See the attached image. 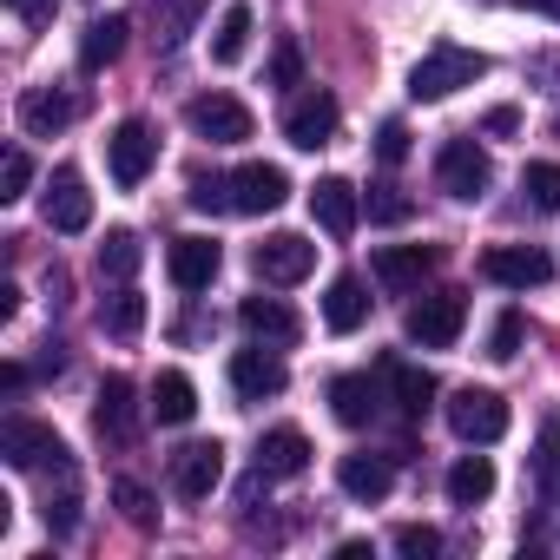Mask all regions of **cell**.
<instances>
[{
    "label": "cell",
    "instance_id": "cell-41",
    "mask_svg": "<svg viewBox=\"0 0 560 560\" xmlns=\"http://www.w3.org/2000/svg\"><path fill=\"white\" fill-rule=\"evenodd\" d=\"M376 159H383V165H402V159H409V126H402V119H383V126H376Z\"/></svg>",
    "mask_w": 560,
    "mask_h": 560
},
{
    "label": "cell",
    "instance_id": "cell-22",
    "mask_svg": "<svg viewBox=\"0 0 560 560\" xmlns=\"http://www.w3.org/2000/svg\"><path fill=\"white\" fill-rule=\"evenodd\" d=\"M330 409H337L343 429H370V422L383 416V389H376L370 376H337V383H330Z\"/></svg>",
    "mask_w": 560,
    "mask_h": 560
},
{
    "label": "cell",
    "instance_id": "cell-19",
    "mask_svg": "<svg viewBox=\"0 0 560 560\" xmlns=\"http://www.w3.org/2000/svg\"><path fill=\"white\" fill-rule=\"evenodd\" d=\"M218 264H224V250H218L211 237H178V244L165 250V270H172V284H178V291H211Z\"/></svg>",
    "mask_w": 560,
    "mask_h": 560
},
{
    "label": "cell",
    "instance_id": "cell-35",
    "mask_svg": "<svg viewBox=\"0 0 560 560\" xmlns=\"http://www.w3.org/2000/svg\"><path fill=\"white\" fill-rule=\"evenodd\" d=\"M534 475H540L547 494H560V416H547L540 435H534Z\"/></svg>",
    "mask_w": 560,
    "mask_h": 560
},
{
    "label": "cell",
    "instance_id": "cell-1",
    "mask_svg": "<svg viewBox=\"0 0 560 560\" xmlns=\"http://www.w3.org/2000/svg\"><path fill=\"white\" fill-rule=\"evenodd\" d=\"M481 73H488V54H475V47H455V40H442V47H429V54L416 60V73H409V100L435 106V100H448V93L475 86Z\"/></svg>",
    "mask_w": 560,
    "mask_h": 560
},
{
    "label": "cell",
    "instance_id": "cell-23",
    "mask_svg": "<svg viewBox=\"0 0 560 560\" xmlns=\"http://www.w3.org/2000/svg\"><path fill=\"white\" fill-rule=\"evenodd\" d=\"M337 481H343L350 501H383L396 488V468H389V455H343L337 462Z\"/></svg>",
    "mask_w": 560,
    "mask_h": 560
},
{
    "label": "cell",
    "instance_id": "cell-11",
    "mask_svg": "<svg viewBox=\"0 0 560 560\" xmlns=\"http://www.w3.org/2000/svg\"><path fill=\"white\" fill-rule=\"evenodd\" d=\"M40 211H47V224H54L60 237H80V231L93 224V191H86V178H80L73 165H60V172L47 178V191H40Z\"/></svg>",
    "mask_w": 560,
    "mask_h": 560
},
{
    "label": "cell",
    "instance_id": "cell-10",
    "mask_svg": "<svg viewBox=\"0 0 560 560\" xmlns=\"http://www.w3.org/2000/svg\"><path fill=\"white\" fill-rule=\"evenodd\" d=\"M93 429L106 448H132L139 442V389L126 376H106L100 396H93Z\"/></svg>",
    "mask_w": 560,
    "mask_h": 560
},
{
    "label": "cell",
    "instance_id": "cell-28",
    "mask_svg": "<svg viewBox=\"0 0 560 560\" xmlns=\"http://www.w3.org/2000/svg\"><path fill=\"white\" fill-rule=\"evenodd\" d=\"M250 54V8L244 0H231V8L218 14V27H211V60L218 67H237Z\"/></svg>",
    "mask_w": 560,
    "mask_h": 560
},
{
    "label": "cell",
    "instance_id": "cell-4",
    "mask_svg": "<svg viewBox=\"0 0 560 560\" xmlns=\"http://www.w3.org/2000/svg\"><path fill=\"white\" fill-rule=\"evenodd\" d=\"M448 429L468 442V448H488V442H501L508 435V402L494 396V389H455L448 396Z\"/></svg>",
    "mask_w": 560,
    "mask_h": 560
},
{
    "label": "cell",
    "instance_id": "cell-34",
    "mask_svg": "<svg viewBox=\"0 0 560 560\" xmlns=\"http://www.w3.org/2000/svg\"><path fill=\"white\" fill-rule=\"evenodd\" d=\"M521 191H527L534 211H560V165H553V159H534V165L521 172Z\"/></svg>",
    "mask_w": 560,
    "mask_h": 560
},
{
    "label": "cell",
    "instance_id": "cell-12",
    "mask_svg": "<svg viewBox=\"0 0 560 560\" xmlns=\"http://www.w3.org/2000/svg\"><path fill=\"white\" fill-rule=\"evenodd\" d=\"M481 277H488V284H501V291H534V284H547V277H553V264L534 244H494V250H481Z\"/></svg>",
    "mask_w": 560,
    "mask_h": 560
},
{
    "label": "cell",
    "instance_id": "cell-13",
    "mask_svg": "<svg viewBox=\"0 0 560 560\" xmlns=\"http://www.w3.org/2000/svg\"><path fill=\"white\" fill-rule=\"evenodd\" d=\"M284 198H291V178L277 172V165H264V159H250V165L231 172V211H244V218H264Z\"/></svg>",
    "mask_w": 560,
    "mask_h": 560
},
{
    "label": "cell",
    "instance_id": "cell-39",
    "mask_svg": "<svg viewBox=\"0 0 560 560\" xmlns=\"http://www.w3.org/2000/svg\"><path fill=\"white\" fill-rule=\"evenodd\" d=\"M191 205H198V211H231V178L191 172Z\"/></svg>",
    "mask_w": 560,
    "mask_h": 560
},
{
    "label": "cell",
    "instance_id": "cell-45",
    "mask_svg": "<svg viewBox=\"0 0 560 560\" xmlns=\"http://www.w3.org/2000/svg\"><path fill=\"white\" fill-rule=\"evenodd\" d=\"M0 389L21 396V389H27V370H21V363H8V370H0Z\"/></svg>",
    "mask_w": 560,
    "mask_h": 560
},
{
    "label": "cell",
    "instance_id": "cell-33",
    "mask_svg": "<svg viewBox=\"0 0 560 560\" xmlns=\"http://www.w3.org/2000/svg\"><path fill=\"white\" fill-rule=\"evenodd\" d=\"M113 508H119L132 527H152V521H159V501H152V488H145V481H132V475H119V481H113Z\"/></svg>",
    "mask_w": 560,
    "mask_h": 560
},
{
    "label": "cell",
    "instance_id": "cell-40",
    "mask_svg": "<svg viewBox=\"0 0 560 560\" xmlns=\"http://www.w3.org/2000/svg\"><path fill=\"white\" fill-rule=\"evenodd\" d=\"M396 553L429 560V553H442V534H435V527H422V521H409V527H396Z\"/></svg>",
    "mask_w": 560,
    "mask_h": 560
},
{
    "label": "cell",
    "instance_id": "cell-20",
    "mask_svg": "<svg viewBox=\"0 0 560 560\" xmlns=\"http://www.w3.org/2000/svg\"><path fill=\"white\" fill-rule=\"evenodd\" d=\"M311 218H317L330 237H350V231H357V218H363L357 185H350V178H317V185H311Z\"/></svg>",
    "mask_w": 560,
    "mask_h": 560
},
{
    "label": "cell",
    "instance_id": "cell-3",
    "mask_svg": "<svg viewBox=\"0 0 560 560\" xmlns=\"http://www.w3.org/2000/svg\"><path fill=\"white\" fill-rule=\"evenodd\" d=\"M435 185H442L448 198H462V205H481L488 185H494V159H488L475 139H448L442 159H435Z\"/></svg>",
    "mask_w": 560,
    "mask_h": 560
},
{
    "label": "cell",
    "instance_id": "cell-44",
    "mask_svg": "<svg viewBox=\"0 0 560 560\" xmlns=\"http://www.w3.org/2000/svg\"><path fill=\"white\" fill-rule=\"evenodd\" d=\"M481 126H488V132H494V139H508V132H514V126H521V113H514V106H494V113H488V119H481Z\"/></svg>",
    "mask_w": 560,
    "mask_h": 560
},
{
    "label": "cell",
    "instance_id": "cell-6",
    "mask_svg": "<svg viewBox=\"0 0 560 560\" xmlns=\"http://www.w3.org/2000/svg\"><path fill=\"white\" fill-rule=\"evenodd\" d=\"M0 455H8L14 468H60V475H73L67 442H60L47 422H27V416H14L8 429H0Z\"/></svg>",
    "mask_w": 560,
    "mask_h": 560
},
{
    "label": "cell",
    "instance_id": "cell-36",
    "mask_svg": "<svg viewBox=\"0 0 560 560\" xmlns=\"http://www.w3.org/2000/svg\"><path fill=\"white\" fill-rule=\"evenodd\" d=\"M521 337H527L521 311H501L494 330H488V357H494V363H514V357H521Z\"/></svg>",
    "mask_w": 560,
    "mask_h": 560
},
{
    "label": "cell",
    "instance_id": "cell-21",
    "mask_svg": "<svg viewBox=\"0 0 560 560\" xmlns=\"http://www.w3.org/2000/svg\"><path fill=\"white\" fill-rule=\"evenodd\" d=\"M304 468H311L304 429H270V435L257 442V475H264V481H291V475H304Z\"/></svg>",
    "mask_w": 560,
    "mask_h": 560
},
{
    "label": "cell",
    "instance_id": "cell-14",
    "mask_svg": "<svg viewBox=\"0 0 560 560\" xmlns=\"http://www.w3.org/2000/svg\"><path fill=\"white\" fill-rule=\"evenodd\" d=\"M370 270H376V284H383L389 298H409V291H422V277L435 270V250H429V244H383V250L370 257Z\"/></svg>",
    "mask_w": 560,
    "mask_h": 560
},
{
    "label": "cell",
    "instance_id": "cell-7",
    "mask_svg": "<svg viewBox=\"0 0 560 560\" xmlns=\"http://www.w3.org/2000/svg\"><path fill=\"white\" fill-rule=\"evenodd\" d=\"M250 270L264 277V284H304V277L317 270V244L311 237H298V231H277V237H264L257 250H250Z\"/></svg>",
    "mask_w": 560,
    "mask_h": 560
},
{
    "label": "cell",
    "instance_id": "cell-43",
    "mask_svg": "<svg viewBox=\"0 0 560 560\" xmlns=\"http://www.w3.org/2000/svg\"><path fill=\"white\" fill-rule=\"evenodd\" d=\"M47 527H54V534H73V527H80V494H73V481L60 488V501H47Z\"/></svg>",
    "mask_w": 560,
    "mask_h": 560
},
{
    "label": "cell",
    "instance_id": "cell-27",
    "mask_svg": "<svg viewBox=\"0 0 560 560\" xmlns=\"http://www.w3.org/2000/svg\"><path fill=\"white\" fill-rule=\"evenodd\" d=\"M205 14V0H145V21H152V40L172 54L185 34H191V21Z\"/></svg>",
    "mask_w": 560,
    "mask_h": 560
},
{
    "label": "cell",
    "instance_id": "cell-16",
    "mask_svg": "<svg viewBox=\"0 0 560 560\" xmlns=\"http://www.w3.org/2000/svg\"><path fill=\"white\" fill-rule=\"evenodd\" d=\"M218 481H224V448H218V442H185V448L172 455V488H178L185 501H205Z\"/></svg>",
    "mask_w": 560,
    "mask_h": 560
},
{
    "label": "cell",
    "instance_id": "cell-31",
    "mask_svg": "<svg viewBox=\"0 0 560 560\" xmlns=\"http://www.w3.org/2000/svg\"><path fill=\"white\" fill-rule=\"evenodd\" d=\"M139 237L132 231H106V244H100V277H113V284H126V277L139 270Z\"/></svg>",
    "mask_w": 560,
    "mask_h": 560
},
{
    "label": "cell",
    "instance_id": "cell-32",
    "mask_svg": "<svg viewBox=\"0 0 560 560\" xmlns=\"http://www.w3.org/2000/svg\"><path fill=\"white\" fill-rule=\"evenodd\" d=\"M389 383H396V402H402V416H422V409L435 402V376H429V370L389 363Z\"/></svg>",
    "mask_w": 560,
    "mask_h": 560
},
{
    "label": "cell",
    "instance_id": "cell-18",
    "mask_svg": "<svg viewBox=\"0 0 560 560\" xmlns=\"http://www.w3.org/2000/svg\"><path fill=\"white\" fill-rule=\"evenodd\" d=\"M284 363H277L264 343H250V350H237L231 357V389L244 396V402H264V396H284Z\"/></svg>",
    "mask_w": 560,
    "mask_h": 560
},
{
    "label": "cell",
    "instance_id": "cell-30",
    "mask_svg": "<svg viewBox=\"0 0 560 560\" xmlns=\"http://www.w3.org/2000/svg\"><path fill=\"white\" fill-rule=\"evenodd\" d=\"M100 330H106V337H119V343H132V337L145 330V298H139L132 284H119V291L100 304Z\"/></svg>",
    "mask_w": 560,
    "mask_h": 560
},
{
    "label": "cell",
    "instance_id": "cell-17",
    "mask_svg": "<svg viewBox=\"0 0 560 560\" xmlns=\"http://www.w3.org/2000/svg\"><path fill=\"white\" fill-rule=\"evenodd\" d=\"M14 113H21V132H27V139H54V132L73 126L80 106H73V93H60V86H27Z\"/></svg>",
    "mask_w": 560,
    "mask_h": 560
},
{
    "label": "cell",
    "instance_id": "cell-38",
    "mask_svg": "<svg viewBox=\"0 0 560 560\" xmlns=\"http://www.w3.org/2000/svg\"><path fill=\"white\" fill-rule=\"evenodd\" d=\"M416 205L402 198V185H370V224H402Z\"/></svg>",
    "mask_w": 560,
    "mask_h": 560
},
{
    "label": "cell",
    "instance_id": "cell-15",
    "mask_svg": "<svg viewBox=\"0 0 560 560\" xmlns=\"http://www.w3.org/2000/svg\"><path fill=\"white\" fill-rule=\"evenodd\" d=\"M237 324H244L250 343H270V350H284V343L304 337V324H298V311L284 298H244L237 304Z\"/></svg>",
    "mask_w": 560,
    "mask_h": 560
},
{
    "label": "cell",
    "instance_id": "cell-5",
    "mask_svg": "<svg viewBox=\"0 0 560 560\" xmlns=\"http://www.w3.org/2000/svg\"><path fill=\"white\" fill-rule=\"evenodd\" d=\"M462 324H468V298L462 291H435V298L409 304V317H402L409 343H422V350H448L462 337Z\"/></svg>",
    "mask_w": 560,
    "mask_h": 560
},
{
    "label": "cell",
    "instance_id": "cell-37",
    "mask_svg": "<svg viewBox=\"0 0 560 560\" xmlns=\"http://www.w3.org/2000/svg\"><path fill=\"white\" fill-rule=\"evenodd\" d=\"M27 185H34V159L14 145L8 159H0V205H14V198H27Z\"/></svg>",
    "mask_w": 560,
    "mask_h": 560
},
{
    "label": "cell",
    "instance_id": "cell-2",
    "mask_svg": "<svg viewBox=\"0 0 560 560\" xmlns=\"http://www.w3.org/2000/svg\"><path fill=\"white\" fill-rule=\"evenodd\" d=\"M152 165H159V132H152L145 119H119L113 139H106V172H113V185H119V191H139Z\"/></svg>",
    "mask_w": 560,
    "mask_h": 560
},
{
    "label": "cell",
    "instance_id": "cell-9",
    "mask_svg": "<svg viewBox=\"0 0 560 560\" xmlns=\"http://www.w3.org/2000/svg\"><path fill=\"white\" fill-rule=\"evenodd\" d=\"M337 126H343V106L330 100V93H298L291 106H284V139L298 145V152H317V145H330L337 139Z\"/></svg>",
    "mask_w": 560,
    "mask_h": 560
},
{
    "label": "cell",
    "instance_id": "cell-8",
    "mask_svg": "<svg viewBox=\"0 0 560 560\" xmlns=\"http://www.w3.org/2000/svg\"><path fill=\"white\" fill-rule=\"evenodd\" d=\"M185 126H191L198 139H211V145H244V139H250V106L231 100V93H198V100L185 106Z\"/></svg>",
    "mask_w": 560,
    "mask_h": 560
},
{
    "label": "cell",
    "instance_id": "cell-42",
    "mask_svg": "<svg viewBox=\"0 0 560 560\" xmlns=\"http://www.w3.org/2000/svg\"><path fill=\"white\" fill-rule=\"evenodd\" d=\"M304 80V54H298V40H284L270 54V86H298Z\"/></svg>",
    "mask_w": 560,
    "mask_h": 560
},
{
    "label": "cell",
    "instance_id": "cell-29",
    "mask_svg": "<svg viewBox=\"0 0 560 560\" xmlns=\"http://www.w3.org/2000/svg\"><path fill=\"white\" fill-rule=\"evenodd\" d=\"M494 494V462L488 455H462L455 468H448V501L455 508H481Z\"/></svg>",
    "mask_w": 560,
    "mask_h": 560
},
{
    "label": "cell",
    "instance_id": "cell-46",
    "mask_svg": "<svg viewBox=\"0 0 560 560\" xmlns=\"http://www.w3.org/2000/svg\"><path fill=\"white\" fill-rule=\"evenodd\" d=\"M514 8H527V14H553V21H560V0H514Z\"/></svg>",
    "mask_w": 560,
    "mask_h": 560
},
{
    "label": "cell",
    "instance_id": "cell-47",
    "mask_svg": "<svg viewBox=\"0 0 560 560\" xmlns=\"http://www.w3.org/2000/svg\"><path fill=\"white\" fill-rule=\"evenodd\" d=\"M14 8H21V0H14Z\"/></svg>",
    "mask_w": 560,
    "mask_h": 560
},
{
    "label": "cell",
    "instance_id": "cell-26",
    "mask_svg": "<svg viewBox=\"0 0 560 560\" xmlns=\"http://www.w3.org/2000/svg\"><path fill=\"white\" fill-rule=\"evenodd\" d=\"M126 21L119 14H106V21H93L86 34H80V73H100V67H113L119 54H126Z\"/></svg>",
    "mask_w": 560,
    "mask_h": 560
},
{
    "label": "cell",
    "instance_id": "cell-25",
    "mask_svg": "<svg viewBox=\"0 0 560 560\" xmlns=\"http://www.w3.org/2000/svg\"><path fill=\"white\" fill-rule=\"evenodd\" d=\"M165 429H185L191 416H198V389H191V376L185 370H159V383H152V402H145Z\"/></svg>",
    "mask_w": 560,
    "mask_h": 560
},
{
    "label": "cell",
    "instance_id": "cell-24",
    "mask_svg": "<svg viewBox=\"0 0 560 560\" xmlns=\"http://www.w3.org/2000/svg\"><path fill=\"white\" fill-rule=\"evenodd\" d=\"M324 324L337 330V337H350V330H363L370 324V291H363V277H337V284L324 291Z\"/></svg>",
    "mask_w": 560,
    "mask_h": 560
}]
</instances>
